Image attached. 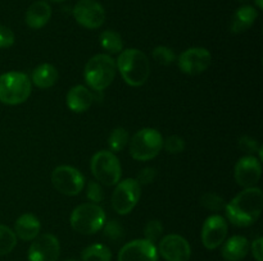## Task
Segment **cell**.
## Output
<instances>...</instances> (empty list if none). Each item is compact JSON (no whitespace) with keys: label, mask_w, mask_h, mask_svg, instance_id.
Segmentation results:
<instances>
[{"label":"cell","mask_w":263,"mask_h":261,"mask_svg":"<svg viewBox=\"0 0 263 261\" xmlns=\"http://www.w3.org/2000/svg\"><path fill=\"white\" fill-rule=\"evenodd\" d=\"M94 102V95L82 84L72 87L67 94V106L73 113H84Z\"/></svg>","instance_id":"cell-17"},{"label":"cell","mask_w":263,"mask_h":261,"mask_svg":"<svg viewBox=\"0 0 263 261\" xmlns=\"http://www.w3.org/2000/svg\"><path fill=\"white\" fill-rule=\"evenodd\" d=\"M15 36L10 28L0 25V49H7L14 45Z\"/></svg>","instance_id":"cell-34"},{"label":"cell","mask_w":263,"mask_h":261,"mask_svg":"<svg viewBox=\"0 0 263 261\" xmlns=\"http://www.w3.org/2000/svg\"><path fill=\"white\" fill-rule=\"evenodd\" d=\"M163 147L170 154H180L185 148V141L180 136H170L166 141H163Z\"/></svg>","instance_id":"cell-33"},{"label":"cell","mask_w":263,"mask_h":261,"mask_svg":"<svg viewBox=\"0 0 263 261\" xmlns=\"http://www.w3.org/2000/svg\"><path fill=\"white\" fill-rule=\"evenodd\" d=\"M200 205L204 206L205 209L215 212L221 211V210L225 209L226 206L225 200L221 196H218V194L213 193V192H207V193L203 194V196L200 197Z\"/></svg>","instance_id":"cell-28"},{"label":"cell","mask_w":263,"mask_h":261,"mask_svg":"<svg viewBox=\"0 0 263 261\" xmlns=\"http://www.w3.org/2000/svg\"><path fill=\"white\" fill-rule=\"evenodd\" d=\"M256 4H257V7L259 8V9H262V8H263V0H256Z\"/></svg>","instance_id":"cell-37"},{"label":"cell","mask_w":263,"mask_h":261,"mask_svg":"<svg viewBox=\"0 0 263 261\" xmlns=\"http://www.w3.org/2000/svg\"><path fill=\"white\" fill-rule=\"evenodd\" d=\"M162 233H163V225L159 220H151L145 225V229H144L145 240L151 241L152 243H156L157 241L161 240Z\"/></svg>","instance_id":"cell-30"},{"label":"cell","mask_w":263,"mask_h":261,"mask_svg":"<svg viewBox=\"0 0 263 261\" xmlns=\"http://www.w3.org/2000/svg\"><path fill=\"white\" fill-rule=\"evenodd\" d=\"M141 194V187L136 179L128 178L118 182L112 194V206L120 215H126L133 211Z\"/></svg>","instance_id":"cell-9"},{"label":"cell","mask_w":263,"mask_h":261,"mask_svg":"<svg viewBox=\"0 0 263 261\" xmlns=\"http://www.w3.org/2000/svg\"><path fill=\"white\" fill-rule=\"evenodd\" d=\"M69 222L73 230L80 234H95L107 222V215L98 204H82L72 211Z\"/></svg>","instance_id":"cell-5"},{"label":"cell","mask_w":263,"mask_h":261,"mask_svg":"<svg viewBox=\"0 0 263 261\" xmlns=\"http://www.w3.org/2000/svg\"><path fill=\"white\" fill-rule=\"evenodd\" d=\"M249 250H252V255L256 261H263V238L259 237L254 240Z\"/></svg>","instance_id":"cell-36"},{"label":"cell","mask_w":263,"mask_h":261,"mask_svg":"<svg viewBox=\"0 0 263 261\" xmlns=\"http://www.w3.org/2000/svg\"><path fill=\"white\" fill-rule=\"evenodd\" d=\"M86 197L92 202V204H98L104 200V191H103L100 183L95 181H90L86 187Z\"/></svg>","instance_id":"cell-32"},{"label":"cell","mask_w":263,"mask_h":261,"mask_svg":"<svg viewBox=\"0 0 263 261\" xmlns=\"http://www.w3.org/2000/svg\"><path fill=\"white\" fill-rule=\"evenodd\" d=\"M31 79L22 72H7L0 76V101L3 104H22L31 95Z\"/></svg>","instance_id":"cell-4"},{"label":"cell","mask_w":263,"mask_h":261,"mask_svg":"<svg viewBox=\"0 0 263 261\" xmlns=\"http://www.w3.org/2000/svg\"><path fill=\"white\" fill-rule=\"evenodd\" d=\"M61 253V245L50 233L37 235L28 250V261H57Z\"/></svg>","instance_id":"cell-12"},{"label":"cell","mask_w":263,"mask_h":261,"mask_svg":"<svg viewBox=\"0 0 263 261\" xmlns=\"http://www.w3.org/2000/svg\"><path fill=\"white\" fill-rule=\"evenodd\" d=\"M262 207V189L258 187H249L226 204L225 211L231 224L236 227H249L258 220Z\"/></svg>","instance_id":"cell-1"},{"label":"cell","mask_w":263,"mask_h":261,"mask_svg":"<svg viewBox=\"0 0 263 261\" xmlns=\"http://www.w3.org/2000/svg\"><path fill=\"white\" fill-rule=\"evenodd\" d=\"M228 223L221 215H211L207 217L202 227V243L208 250L220 247L228 235Z\"/></svg>","instance_id":"cell-14"},{"label":"cell","mask_w":263,"mask_h":261,"mask_svg":"<svg viewBox=\"0 0 263 261\" xmlns=\"http://www.w3.org/2000/svg\"><path fill=\"white\" fill-rule=\"evenodd\" d=\"M262 176V165L259 159L256 156L249 155L240 158L235 164L234 169V177L239 186L244 188L254 187Z\"/></svg>","instance_id":"cell-15"},{"label":"cell","mask_w":263,"mask_h":261,"mask_svg":"<svg viewBox=\"0 0 263 261\" xmlns=\"http://www.w3.org/2000/svg\"><path fill=\"white\" fill-rule=\"evenodd\" d=\"M17 245V235L7 225L0 224V256L12 252Z\"/></svg>","instance_id":"cell-25"},{"label":"cell","mask_w":263,"mask_h":261,"mask_svg":"<svg viewBox=\"0 0 263 261\" xmlns=\"http://www.w3.org/2000/svg\"><path fill=\"white\" fill-rule=\"evenodd\" d=\"M152 56H153L154 60L157 61L161 66H170V64L174 63L176 60V55H175L174 51L171 50L167 46H157L154 48L153 53H152Z\"/></svg>","instance_id":"cell-29"},{"label":"cell","mask_w":263,"mask_h":261,"mask_svg":"<svg viewBox=\"0 0 263 261\" xmlns=\"http://www.w3.org/2000/svg\"><path fill=\"white\" fill-rule=\"evenodd\" d=\"M41 229L40 220L33 214H23L15 220L14 234L23 241H33Z\"/></svg>","instance_id":"cell-19"},{"label":"cell","mask_w":263,"mask_h":261,"mask_svg":"<svg viewBox=\"0 0 263 261\" xmlns=\"http://www.w3.org/2000/svg\"><path fill=\"white\" fill-rule=\"evenodd\" d=\"M117 72V66L108 54H97L85 66V81L95 91L100 92L113 82Z\"/></svg>","instance_id":"cell-3"},{"label":"cell","mask_w":263,"mask_h":261,"mask_svg":"<svg viewBox=\"0 0 263 261\" xmlns=\"http://www.w3.org/2000/svg\"><path fill=\"white\" fill-rule=\"evenodd\" d=\"M82 261H110L112 260V252L109 248L102 243H94L87 246L81 253Z\"/></svg>","instance_id":"cell-23"},{"label":"cell","mask_w":263,"mask_h":261,"mask_svg":"<svg viewBox=\"0 0 263 261\" xmlns=\"http://www.w3.org/2000/svg\"><path fill=\"white\" fill-rule=\"evenodd\" d=\"M116 66L123 81L133 87L143 86L151 76V63L148 56L138 49L121 51Z\"/></svg>","instance_id":"cell-2"},{"label":"cell","mask_w":263,"mask_h":261,"mask_svg":"<svg viewBox=\"0 0 263 261\" xmlns=\"http://www.w3.org/2000/svg\"><path fill=\"white\" fill-rule=\"evenodd\" d=\"M92 174L99 183L105 186H115L120 182L121 164L112 151H99L95 154L90 163Z\"/></svg>","instance_id":"cell-7"},{"label":"cell","mask_w":263,"mask_h":261,"mask_svg":"<svg viewBox=\"0 0 263 261\" xmlns=\"http://www.w3.org/2000/svg\"><path fill=\"white\" fill-rule=\"evenodd\" d=\"M73 17L82 27L95 30L104 23L105 10L95 0H80L73 8Z\"/></svg>","instance_id":"cell-11"},{"label":"cell","mask_w":263,"mask_h":261,"mask_svg":"<svg viewBox=\"0 0 263 261\" xmlns=\"http://www.w3.org/2000/svg\"><path fill=\"white\" fill-rule=\"evenodd\" d=\"M258 18V12L251 5H243L234 14L231 20V31L234 33H241L251 28V26Z\"/></svg>","instance_id":"cell-21"},{"label":"cell","mask_w":263,"mask_h":261,"mask_svg":"<svg viewBox=\"0 0 263 261\" xmlns=\"http://www.w3.org/2000/svg\"><path fill=\"white\" fill-rule=\"evenodd\" d=\"M58 71L54 66L44 63L36 67L32 72V83L39 89H49L58 81Z\"/></svg>","instance_id":"cell-22"},{"label":"cell","mask_w":263,"mask_h":261,"mask_svg":"<svg viewBox=\"0 0 263 261\" xmlns=\"http://www.w3.org/2000/svg\"><path fill=\"white\" fill-rule=\"evenodd\" d=\"M50 2H54V3H62V2H66V0H50Z\"/></svg>","instance_id":"cell-38"},{"label":"cell","mask_w":263,"mask_h":261,"mask_svg":"<svg viewBox=\"0 0 263 261\" xmlns=\"http://www.w3.org/2000/svg\"><path fill=\"white\" fill-rule=\"evenodd\" d=\"M163 147V137L154 128H143L130 140V155L135 160L148 161L156 158Z\"/></svg>","instance_id":"cell-6"},{"label":"cell","mask_w":263,"mask_h":261,"mask_svg":"<svg viewBox=\"0 0 263 261\" xmlns=\"http://www.w3.org/2000/svg\"><path fill=\"white\" fill-rule=\"evenodd\" d=\"M212 63V55L204 48H190L180 54L177 58V66L185 74L197 76L210 68Z\"/></svg>","instance_id":"cell-10"},{"label":"cell","mask_w":263,"mask_h":261,"mask_svg":"<svg viewBox=\"0 0 263 261\" xmlns=\"http://www.w3.org/2000/svg\"><path fill=\"white\" fill-rule=\"evenodd\" d=\"M128 143V132L125 128H116L110 132L108 137V146L113 153H120L127 146Z\"/></svg>","instance_id":"cell-26"},{"label":"cell","mask_w":263,"mask_h":261,"mask_svg":"<svg viewBox=\"0 0 263 261\" xmlns=\"http://www.w3.org/2000/svg\"><path fill=\"white\" fill-rule=\"evenodd\" d=\"M64 261H79V260H76V258H67V260Z\"/></svg>","instance_id":"cell-39"},{"label":"cell","mask_w":263,"mask_h":261,"mask_svg":"<svg viewBox=\"0 0 263 261\" xmlns=\"http://www.w3.org/2000/svg\"><path fill=\"white\" fill-rule=\"evenodd\" d=\"M158 252L166 261H189L192 247L181 235L168 234L164 235L159 242Z\"/></svg>","instance_id":"cell-13"},{"label":"cell","mask_w":263,"mask_h":261,"mask_svg":"<svg viewBox=\"0 0 263 261\" xmlns=\"http://www.w3.org/2000/svg\"><path fill=\"white\" fill-rule=\"evenodd\" d=\"M51 17V8L45 2H35L26 12V25L33 30L43 28Z\"/></svg>","instance_id":"cell-20"},{"label":"cell","mask_w":263,"mask_h":261,"mask_svg":"<svg viewBox=\"0 0 263 261\" xmlns=\"http://www.w3.org/2000/svg\"><path fill=\"white\" fill-rule=\"evenodd\" d=\"M156 176H157V171L154 168H144L143 170L138 174L136 181H138V183L140 184V186L141 184H149L154 181Z\"/></svg>","instance_id":"cell-35"},{"label":"cell","mask_w":263,"mask_h":261,"mask_svg":"<svg viewBox=\"0 0 263 261\" xmlns=\"http://www.w3.org/2000/svg\"><path fill=\"white\" fill-rule=\"evenodd\" d=\"M51 183L59 193L64 196H76L84 189L85 178L81 171L73 166L61 165L51 173Z\"/></svg>","instance_id":"cell-8"},{"label":"cell","mask_w":263,"mask_h":261,"mask_svg":"<svg viewBox=\"0 0 263 261\" xmlns=\"http://www.w3.org/2000/svg\"><path fill=\"white\" fill-rule=\"evenodd\" d=\"M249 247V241L246 237L234 235L223 243L221 255L226 261H240L248 255Z\"/></svg>","instance_id":"cell-18"},{"label":"cell","mask_w":263,"mask_h":261,"mask_svg":"<svg viewBox=\"0 0 263 261\" xmlns=\"http://www.w3.org/2000/svg\"><path fill=\"white\" fill-rule=\"evenodd\" d=\"M103 234L110 242H118V241H122V238L125 237V229H123L122 225L117 222V220H109V222H105L103 225Z\"/></svg>","instance_id":"cell-27"},{"label":"cell","mask_w":263,"mask_h":261,"mask_svg":"<svg viewBox=\"0 0 263 261\" xmlns=\"http://www.w3.org/2000/svg\"><path fill=\"white\" fill-rule=\"evenodd\" d=\"M100 45L104 49L107 53L109 54H118L122 51L123 49V42L122 38H121L120 33H117L116 31L107 30L104 32H102L100 35Z\"/></svg>","instance_id":"cell-24"},{"label":"cell","mask_w":263,"mask_h":261,"mask_svg":"<svg viewBox=\"0 0 263 261\" xmlns=\"http://www.w3.org/2000/svg\"><path fill=\"white\" fill-rule=\"evenodd\" d=\"M239 147L247 154H254L259 153V158L262 159V146L259 145L258 141H256L254 138L249 137V136H243V137L239 140Z\"/></svg>","instance_id":"cell-31"},{"label":"cell","mask_w":263,"mask_h":261,"mask_svg":"<svg viewBox=\"0 0 263 261\" xmlns=\"http://www.w3.org/2000/svg\"><path fill=\"white\" fill-rule=\"evenodd\" d=\"M118 261H158V250L148 240L131 241L120 250Z\"/></svg>","instance_id":"cell-16"}]
</instances>
